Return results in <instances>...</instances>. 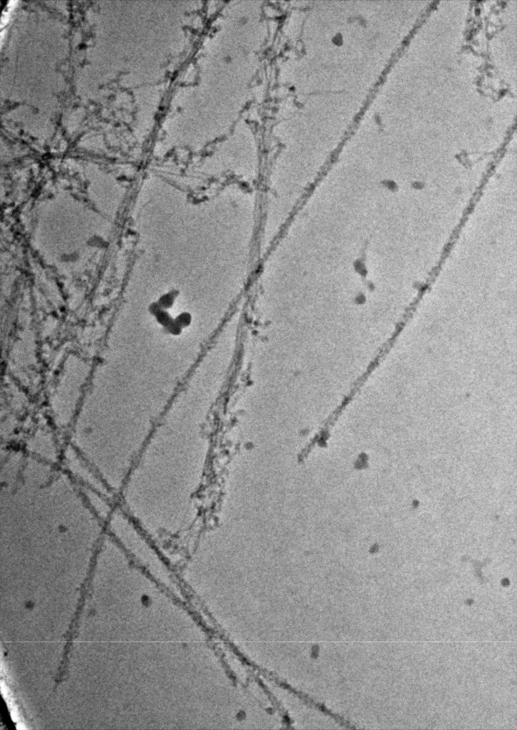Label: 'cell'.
<instances>
[{"label": "cell", "instance_id": "obj_1", "mask_svg": "<svg viewBox=\"0 0 517 730\" xmlns=\"http://www.w3.org/2000/svg\"><path fill=\"white\" fill-rule=\"evenodd\" d=\"M59 467L78 487L93 489L114 497L96 471L73 447L62 452Z\"/></svg>", "mask_w": 517, "mask_h": 730}, {"label": "cell", "instance_id": "obj_2", "mask_svg": "<svg viewBox=\"0 0 517 730\" xmlns=\"http://www.w3.org/2000/svg\"><path fill=\"white\" fill-rule=\"evenodd\" d=\"M52 469L53 468L36 472L22 473L19 475L17 477V478L12 483L1 487V504L9 507L16 513H17L41 536V534L38 530V529L36 528L32 520L30 519L27 513L23 509V508L11 495L5 493V491L11 488H14L18 490L16 485L19 481L23 480L41 478L46 474H48Z\"/></svg>", "mask_w": 517, "mask_h": 730}]
</instances>
